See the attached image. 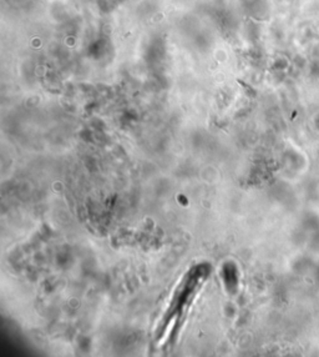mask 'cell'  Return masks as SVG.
Instances as JSON below:
<instances>
[{
  "mask_svg": "<svg viewBox=\"0 0 319 357\" xmlns=\"http://www.w3.org/2000/svg\"><path fill=\"white\" fill-rule=\"evenodd\" d=\"M207 273H208V266L205 264L193 266L188 272H186V275L183 276V279L178 284L176 291L173 292L170 306H168L162 320L158 324V327H157L156 331L157 339H161L165 335L168 325L172 324V321L175 320L178 321L181 318V316L185 313V311L190 305L191 299L193 297L198 287L203 282Z\"/></svg>",
  "mask_w": 319,
  "mask_h": 357,
  "instance_id": "1",
  "label": "cell"
}]
</instances>
